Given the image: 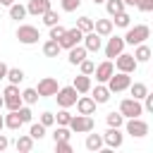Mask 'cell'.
I'll use <instances>...</instances> for the list:
<instances>
[{"label": "cell", "mask_w": 153, "mask_h": 153, "mask_svg": "<svg viewBox=\"0 0 153 153\" xmlns=\"http://www.w3.org/2000/svg\"><path fill=\"white\" fill-rule=\"evenodd\" d=\"M148 36H151V29H148L146 24L127 26V33H124V43H129V45H139V43H143Z\"/></svg>", "instance_id": "cell-1"}, {"label": "cell", "mask_w": 153, "mask_h": 153, "mask_svg": "<svg viewBox=\"0 0 153 153\" xmlns=\"http://www.w3.org/2000/svg\"><path fill=\"white\" fill-rule=\"evenodd\" d=\"M74 134H88V131H93V117L91 115H72V120H69V124H67Z\"/></svg>", "instance_id": "cell-2"}, {"label": "cell", "mask_w": 153, "mask_h": 153, "mask_svg": "<svg viewBox=\"0 0 153 153\" xmlns=\"http://www.w3.org/2000/svg\"><path fill=\"white\" fill-rule=\"evenodd\" d=\"M2 105L7 110H17L22 105V93H19V86L17 84H10L5 91H2Z\"/></svg>", "instance_id": "cell-3"}, {"label": "cell", "mask_w": 153, "mask_h": 153, "mask_svg": "<svg viewBox=\"0 0 153 153\" xmlns=\"http://www.w3.org/2000/svg\"><path fill=\"white\" fill-rule=\"evenodd\" d=\"M129 84H131V76L127 74V72H112V76L108 79V88H110V93H120V91H127L129 88Z\"/></svg>", "instance_id": "cell-4"}, {"label": "cell", "mask_w": 153, "mask_h": 153, "mask_svg": "<svg viewBox=\"0 0 153 153\" xmlns=\"http://www.w3.org/2000/svg\"><path fill=\"white\" fill-rule=\"evenodd\" d=\"M17 38H19V43H24V45H33V43H38L41 33H38L36 26H31V24H22V26L17 29Z\"/></svg>", "instance_id": "cell-5"}, {"label": "cell", "mask_w": 153, "mask_h": 153, "mask_svg": "<svg viewBox=\"0 0 153 153\" xmlns=\"http://www.w3.org/2000/svg\"><path fill=\"white\" fill-rule=\"evenodd\" d=\"M120 112H122L124 117H141V115H143V105H141V100H136V98H124V100L120 103Z\"/></svg>", "instance_id": "cell-6"}, {"label": "cell", "mask_w": 153, "mask_h": 153, "mask_svg": "<svg viewBox=\"0 0 153 153\" xmlns=\"http://www.w3.org/2000/svg\"><path fill=\"white\" fill-rule=\"evenodd\" d=\"M55 98H57V105H60V108H72V105L76 103V88H74V86L57 88Z\"/></svg>", "instance_id": "cell-7"}, {"label": "cell", "mask_w": 153, "mask_h": 153, "mask_svg": "<svg viewBox=\"0 0 153 153\" xmlns=\"http://www.w3.org/2000/svg\"><path fill=\"white\" fill-rule=\"evenodd\" d=\"M81 38H84V31H79V29L74 26V29H67L57 43H60V48H67V50H69V48H74V45H76Z\"/></svg>", "instance_id": "cell-8"}, {"label": "cell", "mask_w": 153, "mask_h": 153, "mask_svg": "<svg viewBox=\"0 0 153 153\" xmlns=\"http://www.w3.org/2000/svg\"><path fill=\"white\" fill-rule=\"evenodd\" d=\"M136 60H134V55H129V53H120L117 57H115V67H117V72H127V74H131L134 69H136Z\"/></svg>", "instance_id": "cell-9"}, {"label": "cell", "mask_w": 153, "mask_h": 153, "mask_svg": "<svg viewBox=\"0 0 153 153\" xmlns=\"http://www.w3.org/2000/svg\"><path fill=\"white\" fill-rule=\"evenodd\" d=\"M57 79H53V76H43L41 81H38V86H36V91H38V96L41 98H48V96H55L57 93Z\"/></svg>", "instance_id": "cell-10"}, {"label": "cell", "mask_w": 153, "mask_h": 153, "mask_svg": "<svg viewBox=\"0 0 153 153\" xmlns=\"http://www.w3.org/2000/svg\"><path fill=\"white\" fill-rule=\"evenodd\" d=\"M127 134H131V136L141 139V136H146V134H148V124H146L141 117H129V122H127Z\"/></svg>", "instance_id": "cell-11"}, {"label": "cell", "mask_w": 153, "mask_h": 153, "mask_svg": "<svg viewBox=\"0 0 153 153\" xmlns=\"http://www.w3.org/2000/svg\"><path fill=\"white\" fill-rule=\"evenodd\" d=\"M81 41H84L86 53H98V50H100V45H103V36H98L96 31H86Z\"/></svg>", "instance_id": "cell-12"}, {"label": "cell", "mask_w": 153, "mask_h": 153, "mask_svg": "<svg viewBox=\"0 0 153 153\" xmlns=\"http://www.w3.org/2000/svg\"><path fill=\"white\" fill-rule=\"evenodd\" d=\"M50 7H53V0H29V5H26V14L41 17V14L48 12Z\"/></svg>", "instance_id": "cell-13"}, {"label": "cell", "mask_w": 153, "mask_h": 153, "mask_svg": "<svg viewBox=\"0 0 153 153\" xmlns=\"http://www.w3.org/2000/svg\"><path fill=\"white\" fill-rule=\"evenodd\" d=\"M112 72H115V67H112V62H110V60L100 62V65L93 69V74H96V81H98V84H105V81L112 76Z\"/></svg>", "instance_id": "cell-14"}, {"label": "cell", "mask_w": 153, "mask_h": 153, "mask_svg": "<svg viewBox=\"0 0 153 153\" xmlns=\"http://www.w3.org/2000/svg\"><path fill=\"white\" fill-rule=\"evenodd\" d=\"M103 143L108 148H120L122 146V134H120V127H110L105 134H103Z\"/></svg>", "instance_id": "cell-15"}, {"label": "cell", "mask_w": 153, "mask_h": 153, "mask_svg": "<svg viewBox=\"0 0 153 153\" xmlns=\"http://www.w3.org/2000/svg\"><path fill=\"white\" fill-rule=\"evenodd\" d=\"M122 50H124V38H120V36L108 38V45H105V57H117Z\"/></svg>", "instance_id": "cell-16"}, {"label": "cell", "mask_w": 153, "mask_h": 153, "mask_svg": "<svg viewBox=\"0 0 153 153\" xmlns=\"http://www.w3.org/2000/svg\"><path fill=\"white\" fill-rule=\"evenodd\" d=\"M76 110H79V115H93L96 112V100L91 98V96H81V98H76Z\"/></svg>", "instance_id": "cell-17"}, {"label": "cell", "mask_w": 153, "mask_h": 153, "mask_svg": "<svg viewBox=\"0 0 153 153\" xmlns=\"http://www.w3.org/2000/svg\"><path fill=\"white\" fill-rule=\"evenodd\" d=\"M93 31L98 36H110L112 33V19H96L93 22Z\"/></svg>", "instance_id": "cell-18"}, {"label": "cell", "mask_w": 153, "mask_h": 153, "mask_svg": "<svg viewBox=\"0 0 153 153\" xmlns=\"http://www.w3.org/2000/svg\"><path fill=\"white\" fill-rule=\"evenodd\" d=\"M72 86L76 88V93H88L91 91V76L88 74H79V76H74Z\"/></svg>", "instance_id": "cell-19"}, {"label": "cell", "mask_w": 153, "mask_h": 153, "mask_svg": "<svg viewBox=\"0 0 153 153\" xmlns=\"http://www.w3.org/2000/svg\"><path fill=\"white\" fill-rule=\"evenodd\" d=\"M86 57V48L84 45H74V48H69V65H79L81 60Z\"/></svg>", "instance_id": "cell-20"}, {"label": "cell", "mask_w": 153, "mask_h": 153, "mask_svg": "<svg viewBox=\"0 0 153 153\" xmlns=\"http://www.w3.org/2000/svg\"><path fill=\"white\" fill-rule=\"evenodd\" d=\"M60 50H62V48H60V43H57V41H53V38L43 43V55H45V57H57V55H60Z\"/></svg>", "instance_id": "cell-21"}, {"label": "cell", "mask_w": 153, "mask_h": 153, "mask_svg": "<svg viewBox=\"0 0 153 153\" xmlns=\"http://www.w3.org/2000/svg\"><path fill=\"white\" fill-rule=\"evenodd\" d=\"M134 60H136V62H148V60H151V48H148L146 43H139L136 50H134Z\"/></svg>", "instance_id": "cell-22"}, {"label": "cell", "mask_w": 153, "mask_h": 153, "mask_svg": "<svg viewBox=\"0 0 153 153\" xmlns=\"http://www.w3.org/2000/svg\"><path fill=\"white\" fill-rule=\"evenodd\" d=\"M93 100H96V103H108V100H110V88L103 86V84H98V86L93 88Z\"/></svg>", "instance_id": "cell-23"}, {"label": "cell", "mask_w": 153, "mask_h": 153, "mask_svg": "<svg viewBox=\"0 0 153 153\" xmlns=\"http://www.w3.org/2000/svg\"><path fill=\"white\" fill-rule=\"evenodd\" d=\"M24 122H22V117H19V112L17 110H10V115L5 117V127L7 129H19Z\"/></svg>", "instance_id": "cell-24"}, {"label": "cell", "mask_w": 153, "mask_h": 153, "mask_svg": "<svg viewBox=\"0 0 153 153\" xmlns=\"http://www.w3.org/2000/svg\"><path fill=\"white\" fill-rule=\"evenodd\" d=\"M86 148L98 153V151L103 148V136H100V134H88V136H86Z\"/></svg>", "instance_id": "cell-25"}, {"label": "cell", "mask_w": 153, "mask_h": 153, "mask_svg": "<svg viewBox=\"0 0 153 153\" xmlns=\"http://www.w3.org/2000/svg\"><path fill=\"white\" fill-rule=\"evenodd\" d=\"M129 91H131V98L141 100V98L148 93V86H146V84H141V81H136V84H129Z\"/></svg>", "instance_id": "cell-26"}, {"label": "cell", "mask_w": 153, "mask_h": 153, "mask_svg": "<svg viewBox=\"0 0 153 153\" xmlns=\"http://www.w3.org/2000/svg\"><path fill=\"white\" fill-rule=\"evenodd\" d=\"M5 79H10V84H19V81L24 79V72H22L19 67H7V74H5Z\"/></svg>", "instance_id": "cell-27"}, {"label": "cell", "mask_w": 153, "mask_h": 153, "mask_svg": "<svg viewBox=\"0 0 153 153\" xmlns=\"http://www.w3.org/2000/svg\"><path fill=\"white\" fill-rule=\"evenodd\" d=\"M38 98H41V96H38L36 88H24V91H22V103H26V105H33Z\"/></svg>", "instance_id": "cell-28"}, {"label": "cell", "mask_w": 153, "mask_h": 153, "mask_svg": "<svg viewBox=\"0 0 153 153\" xmlns=\"http://www.w3.org/2000/svg\"><path fill=\"white\" fill-rule=\"evenodd\" d=\"M105 122H108V127H122L124 124V115L122 112H108Z\"/></svg>", "instance_id": "cell-29"}, {"label": "cell", "mask_w": 153, "mask_h": 153, "mask_svg": "<svg viewBox=\"0 0 153 153\" xmlns=\"http://www.w3.org/2000/svg\"><path fill=\"white\" fill-rule=\"evenodd\" d=\"M69 136H72V129L69 127H62V124H57V129L53 131V139L55 141H69Z\"/></svg>", "instance_id": "cell-30"}, {"label": "cell", "mask_w": 153, "mask_h": 153, "mask_svg": "<svg viewBox=\"0 0 153 153\" xmlns=\"http://www.w3.org/2000/svg\"><path fill=\"white\" fill-rule=\"evenodd\" d=\"M105 10H108L110 17H115L117 12L124 10V2H122V0H105Z\"/></svg>", "instance_id": "cell-31"}, {"label": "cell", "mask_w": 153, "mask_h": 153, "mask_svg": "<svg viewBox=\"0 0 153 153\" xmlns=\"http://www.w3.org/2000/svg\"><path fill=\"white\" fill-rule=\"evenodd\" d=\"M10 17H12V19H17V22H19V19H24V17H26V7H24V5L12 2V5H10Z\"/></svg>", "instance_id": "cell-32"}, {"label": "cell", "mask_w": 153, "mask_h": 153, "mask_svg": "<svg viewBox=\"0 0 153 153\" xmlns=\"http://www.w3.org/2000/svg\"><path fill=\"white\" fill-rule=\"evenodd\" d=\"M31 148H33V139H31V136H19V139H17V151L29 153Z\"/></svg>", "instance_id": "cell-33"}, {"label": "cell", "mask_w": 153, "mask_h": 153, "mask_svg": "<svg viewBox=\"0 0 153 153\" xmlns=\"http://www.w3.org/2000/svg\"><path fill=\"white\" fill-rule=\"evenodd\" d=\"M41 17H43V24H45V26H53V24H57V22H60V14H57L53 7H50L48 12H43Z\"/></svg>", "instance_id": "cell-34"}, {"label": "cell", "mask_w": 153, "mask_h": 153, "mask_svg": "<svg viewBox=\"0 0 153 153\" xmlns=\"http://www.w3.org/2000/svg\"><path fill=\"white\" fill-rule=\"evenodd\" d=\"M76 29L84 31V33H86V31H93V19H91V17H79V19H76Z\"/></svg>", "instance_id": "cell-35"}, {"label": "cell", "mask_w": 153, "mask_h": 153, "mask_svg": "<svg viewBox=\"0 0 153 153\" xmlns=\"http://www.w3.org/2000/svg\"><path fill=\"white\" fill-rule=\"evenodd\" d=\"M29 136H31V139H43V136H45V127H43L41 122L31 124V129H29Z\"/></svg>", "instance_id": "cell-36"}, {"label": "cell", "mask_w": 153, "mask_h": 153, "mask_svg": "<svg viewBox=\"0 0 153 153\" xmlns=\"http://www.w3.org/2000/svg\"><path fill=\"white\" fill-rule=\"evenodd\" d=\"M129 22H131V17H129V14L124 12V10L115 14V24H117V26H122V29H127V26H129Z\"/></svg>", "instance_id": "cell-37"}, {"label": "cell", "mask_w": 153, "mask_h": 153, "mask_svg": "<svg viewBox=\"0 0 153 153\" xmlns=\"http://www.w3.org/2000/svg\"><path fill=\"white\" fill-rule=\"evenodd\" d=\"M65 31H67V29H65V26H60V22H57V24H53V26H50V38H53V41H60Z\"/></svg>", "instance_id": "cell-38"}, {"label": "cell", "mask_w": 153, "mask_h": 153, "mask_svg": "<svg viewBox=\"0 0 153 153\" xmlns=\"http://www.w3.org/2000/svg\"><path fill=\"white\" fill-rule=\"evenodd\" d=\"M69 120H72V115L67 112V108H62V110L57 112V117H55V122H57V124H62V127H67V124H69Z\"/></svg>", "instance_id": "cell-39"}, {"label": "cell", "mask_w": 153, "mask_h": 153, "mask_svg": "<svg viewBox=\"0 0 153 153\" xmlns=\"http://www.w3.org/2000/svg\"><path fill=\"white\" fill-rule=\"evenodd\" d=\"M79 67H81V74H88V76H91V74H93V69H96V65H93L91 60H86V57L79 62Z\"/></svg>", "instance_id": "cell-40"}, {"label": "cell", "mask_w": 153, "mask_h": 153, "mask_svg": "<svg viewBox=\"0 0 153 153\" xmlns=\"http://www.w3.org/2000/svg\"><path fill=\"white\" fill-rule=\"evenodd\" d=\"M134 5L141 12H153V0H134Z\"/></svg>", "instance_id": "cell-41"}, {"label": "cell", "mask_w": 153, "mask_h": 153, "mask_svg": "<svg viewBox=\"0 0 153 153\" xmlns=\"http://www.w3.org/2000/svg\"><path fill=\"white\" fill-rule=\"evenodd\" d=\"M60 2H62V10H65V12H74V10L81 5V0H60Z\"/></svg>", "instance_id": "cell-42"}, {"label": "cell", "mask_w": 153, "mask_h": 153, "mask_svg": "<svg viewBox=\"0 0 153 153\" xmlns=\"http://www.w3.org/2000/svg\"><path fill=\"white\" fill-rule=\"evenodd\" d=\"M55 151L57 153H72V143L69 141H55Z\"/></svg>", "instance_id": "cell-43"}, {"label": "cell", "mask_w": 153, "mask_h": 153, "mask_svg": "<svg viewBox=\"0 0 153 153\" xmlns=\"http://www.w3.org/2000/svg\"><path fill=\"white\" fill-rule=\"evenodd\" d=\"M41 124H43V127H53V124H55V115H53V112H43V115H41Z\"/></svg>", "instance_id": "cell-44"}, {"label": "cell", "mask_w": 153, "mask_h": 153, "mask_svg": "<svg viewBox=\"0 0 153 153\" xmlns=\"http://www.w3.org/2000/svg\"><path fill=\"white\" fill-rule=\"evenodd\" d=\"M141 100H143V110L146 112H153V93H146Z\"/></svg>", "instance_id": "cell-45"}, {"label": "cell", "mask_w": 153, "mask_h": 153, "mask_svg": "<svg viewBox=\"0 0 153 153\" xmlns=\"http://www.w3.org/2000/svg\"><path fill=\"white\" fill-rule=\"evenodd\" d=\"M17 112H19V117H22V122H31V110H29V108L19 105V108H17Z\"/></svg>", "instance_id": "cell-46"}, {"label": "cell", "mask_w": 153, "mask_h": 153, "mask_svg": "<svg viewBox=\"0 0 153 153\" xmlns=\"http://www.w3.org/2000/svg\"><path fill=\"white\" fill-rule=\"evenodd\" d=\"M7 146H10V141H7V136H5V134H0V151H5Z\"/></svg>", "instance_id": "cell-47"}, {"label": "cell", "mask_w": 153, "mask_h": 153, "mask_svg": "<svg viewBox=\"0 0 153 153\" xmlns=\"http://www.w3.org/2000/svg\"><path fill=\"white\" fill-rule=\"evenodd\" d=\"M5 74H7V65L0 62V79H5Z\"/></svg>", "instance_id": "cell-48"}, {"label": "cell", "mask_w": 153, "mask_h": 153, "mask_svg": "<svg viewBox=\"0 0 153 153\" xmlns=\"http://www.w3.org/2000/svg\"><path fill=\"white\" fill-rule=\"evenodd\" d=\"M12 2H14V0H0V5H7V7H10Z\"/></svg>", "instance_id": "cell-49"}, {"label": "cell", "mask_w": 153, "mask_h": 153, "mask_svg": "<svg viewBox=\"0 0 153 153\" xmlns=\"http://www.w3.org/2000/svg\"><path fill=\"white\" fill-rule=\"evenodd\" d=\"M2 127H5V117L0 115V129H2Z\"/></svg>", "instance_id": "cell-50"}, {"label": "cell", "mask_w": 153, "mask_h": 153, "mask_svg": "<svg viewBox=\"0 0 153 153\" xmlns=\"http://www.w3.org/2000/svg\"><path fill=\"white\" fill-rule=\"evenodd\" d=\"M122 2H124V5H134V0H122Z\"/></svg>", "instance_id": "cell-51"}, {"label": "cell", "mask_w": 153, "mask_h": 153, "mask_svg": "<svg viewBox=\"0 0 153 153\" xmlns=\"http://www.w3.org/2000/svg\"><path fill=\"white\" fill-rule=\"evenodd\" d=\"M103 2H105V0H93V5H103Z\"/></svg>", "instance_id": "cell-52"}, {"label": "cell", "mask_w": 153, "mask_h": 153, "mask_svg": "<svg viewBox=\"0 0 153 153\" xmlns=\"http://www.w3.org/2000/svg\"><path fill=\"white\" fill-rule=\"evenodd\" d=\"M0 108H2V96H0Z\"/></svg>", "instance_id": "cell-53"}]
</instances>
